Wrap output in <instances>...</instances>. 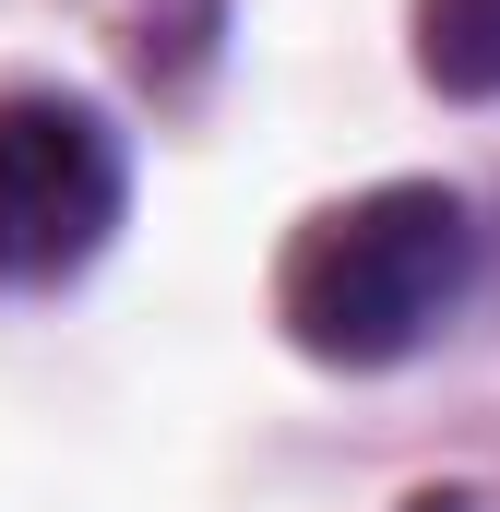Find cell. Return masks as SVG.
<instances>
[{
    "instance_id": "obj_1",
    "label": "cell",
    "mask_w": 500,
    "mask_h": 512,
    "mask_svg": "<svg viewBox=\"0 0 500 512\" xmlns=\"http://www.w3.org/2000/svg\"><path fill=\"white\" fill-rule=\"evenodd\" d=\"M477 262H489V227H477L465 191L381 179V191L322 203L286 239V262H274V322L322 370H393V358H417L465 310Z\"/></svg>"
},
{
    "instance_id": "obj_2",
    "label": "cell",
    "mask_w": 500,
    "mask_h": 512,
    "mask_svg": "<svg viewBox=\"0 0 500 512\" xmlns=\"http://www.w3.org/2000/svg\"><path fill=\"white\" fill-rule=\"evenodd\" d=\"M131 215V143L96 96L12 84L0 96V298L72 286Z\"/></svg>"
},
{
    "instance_id": "obj_3",
    "label": "cell",
    "mask_w": 500,
    "mask_h": 512,
    "mask_svg": "<svg viewBox=\"0 0 500 512\" xmlns=\"http://www.w3.org/2000/svg\"><path fill=\"white\" fill-rule=\"evenodd\" d=\"M417 72L465 108H500V0H417Z\"/></svg>"
}]
</instances>
